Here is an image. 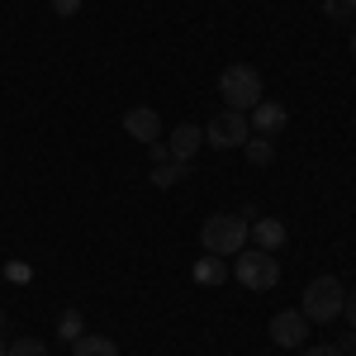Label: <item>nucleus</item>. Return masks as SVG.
<instances>
[{
  "label": "nucleus",
  "mask_w": 356,
  "mask_h": 356,
  "mask_svg": "<svg viewBox=\"0 0 356 356\" xmlns=\"http://www.w3.org/2000/svg\"><path fill=\"white\" fill-rule=\"evenodd\" d=\"M247 138H252V124H247V114H238V110H223V114H214V119L204 124V143L219 147V152L243 147Z\"/></svg>",
  "instance_id": "39448f33"
},
{
  "label": "nucleus",
  "mask_w": 356,
  "mask_h": 356,
  "mask_svg": "<svg viewBox=\"0 0 356 356\" xmlns=\"http://www.w3.org/2000/svg\"><path fill=\"white\" fill-rule=\"evenodd\" d=\"M352 57H356V29H352Z\"/></svg>",
  "instance_id": "5701e85b"
},
{
  "label": "nucleus",
  "mask_w": 356,
  "mask_h": 356,
  "mask_svg": "<svg viewBox=\"0 0 356 356\" xmlns=\"http://www.w3.org/2000/svg\"><path fill=\"white\" fill-rule=\"evenodd\" d=\"M219 95L228 110L247 114L252 105H261V72L257 67H247V62H233L228 72L219 76Z\"/></svg>",
  "instance_id": "20e7f679"
},
{
  "label": "nucleus",
  "mask_w": 356,
  "mask_h": 356,
  "mask_svg": "<svg viewBox=\"0 0 356 356\" xmlns=\"http://www.w3.org/2000/svg\"><path fill=\"white\" fill-rule=\"evenodd\" d=\"M233 280L252 290V295H266L280 285V261H275V252H261V247H243L238 257H233Z\"/></svg>",
  "instance_id": "f257e3e1"
},
{
  "label": "nucleus",
  "mask_w": 356,
  "mask_h": 356,
  "mask_svg": "<svg viewBox=\"0 0 356 356\" xmlns=\"http://www.w3.org/2000/svg\"><path fill=\"white\" fill-rule=\"evenodd\" d=\"M204 147V129L200 124H176L171 138H166V152H171V162H195V152Z\"/></svg>",
  "instance_id": "6e6552de"
},
{
  "label": "nucleus",
  "mask_w": 356,
  "mask_h": 356,
  "mask_svg": "<svg viewBox=\"0 0 356 356\" xmlns=\"http://www.w3.org/2000/svg\"><path fill=\"white\" fill-rule=\"evenodd\" d=\"M342 352H356V332H342Z\"/></svg>",
  "instance_id": "4be33fe9"
},
{
  "label": "nucleus",
  "mask_w": 356,
  "mask_h": 356,
  "mask_svg": "<svg viewBox=\"0 0 356 356\" xmlns=\"http://www.w3.org/2000/svg\"><path fill=\"white\" fill-rule=\"evenodd\" d=\"M323 15L332 24H352L356 19V0H323Z\"/></svg>",
  "instance_id": "dca6fc26"
},
{
  "label": "nucleus",
  "mask_w": 356,
  "mask_h": 356,
  "mask_svg": "<svg viewBox=\"0 0 356 356\" xmlns=\"http://www.w3.org/2000/svg\"><path fill=\"white\" fill-rule=\"evenodd\" d=\"M200 247L209 252V257H238L247 247V219H238V214H209L204 219V228H200Z\"/></svg>",
  "instance_id": "f03ea898"
},
{
  "label": "nucleus",
  "mask_w": 356,
  "mask_h": 356,
  "mask_svg": "<svg viewBox=\"0 0 356 356\" xmlns=\"http://www.w3.org/2000/svg\"><path fill=\"white\" fill-rule=\"evenodd\" d=\"M0 328H5V309H0Z\"/></svg>",
  "instance_id": "b1692460"
},
{
  "label": "nucleus",
  "mask_w": 356,
  "mask_h": 356,
  "mask_svg": "<svg viewBox=\"0 0 356 356\" xmlns=\"http://www.w3.org/2000/svg\"><path fill=\"white\" fill-rule=\"evenodd\" d=\"M72 356H119V347H114V337H100V332H81V337L72 342Z\"/></svg>",
  "instance_id": "9b49d317"
},
{
  "label": "nucleus",
  "mask_w": 356,
  "mask_h": 356,
  "mask_svg": "<svg viewBox=\"0 0 356 356\" xmlns=\"http://www.w3.org/2000/svg\"><path fill=\"white\" fill-rule=\"evenodd\" d=\"M191 275H195V285H223L228 280V261L223 257H200Z\"/></svg>",
  "instance_id": "f8f14e48"
},
{
  "label": "nucleus",
  "mask_w": 356,
  "mask_h": 356,
  "mask_svg": "<svg viewBox=\"0 0 356 356\" xmlns=\"http://www.w3.org/2000/svg\"><path fill=\"white\" fill-rule=\"evenodd\" d=\"M53 15H62V19L81 15V0H53Z\"/></svg>",
  "instance_id": "a211bd4d"
},
{
  "label": "nucleus",
  "mask_w": 356,
  "mask_h": 356,
  "mask_svg": "<svg viewBox=\"0 0 356 356\" xmlns=\"http://www.w3.org/2000/svg\"><path fill=\"white\" fill-rule=\"evenodd\" d=\"M304 332H309V318L300 309H280L271 318V342L275 347H304Z\"/></svg>",
  "instance_id": "423d86ee"
},
{
  "label": "nucleus",
  "mask_w": 356,
  "mask_h": 356,
  "mask_svg": "<svg viewBox=\"0 0 356 356\" xmlns=\"http://www.w3.org/2000/svg\"><path fill=\"white\" fill-rule=\"evenodd\" d=\"M124 134L134 138V143H157L162 138V114L152 110V105H134V110L124 114Z\"/></svg>",
  "instance_id": "0eeeda50"
},
{
  "label": "nucleus",
  "mask_w": 356,
  "mask_h": 356,
  "mask_svg": "<svg viewBox=\"0 0 356 356\" xmlns=\"http://www.w3.org/2000/svg\"><path fill=\"white\" fill-rule=\"evenodd\" d=\"M243 152H247V162H252V166H271L275 162V143H271V138H261V134L247 138Z\"/></svg>",
  "instance_id": "ddd939ff"
},
{
  "label": "nucleus",
  "mask_w": 356,
  "mask_h": 356,
  "mask_svg": "<svg viewBox=\"0 0 356 356\" xmlns=\"http://www.w3.org/2000/svg\"><path fill=\"white\" fill-rule=\"evenodd\" d=\"M5 356H48V347H43L38 337H15V342L5 347Z\"/></svg>",
  "instance_id": "f3484780"
},
{
  "label": "nucleus",
  "mask_w": 356,
  "mask_h": 356,
  "mask_svg": "<svg viewBox=\"0 0 356 356\" xmlns=\"http://www.w3.org/2000/svg\"><path fill=\"white\" fill-rule=\"evenodd\" d=\"M0 356H5V342H0Z\"/></svg>",
  "instance_id": "393cba45"
},
{
  "label": "nucleus",
  "mask_w": 356,
  "mask_h": 356,
  "mask_svg": "<svg viewBox=\"0 0 356 356\" xmlns=\"http://www.w3.org/2000/svg\"><path fill=\"white\" fill-rule=\"evenodd\" d=\"M147 152H152V166H157V162H171V152H166L162 138H157V143H147Z\"/></svg>",
  "instance_id": "6ab92c4d"
},
{
  "label": "nucleus",
  "mask_w": 356,
  "mask_h": 356,
  "mask_svg": "<svg viewBox=\"0 0 356 356\" xmlns=\"http://www.w3.org/2000/svg\"><path fill=\"white\" fill-rule=\"evenodd\" d=\"M252 134H261V138H275L285 124H290V110L285 105H275V100H261V105H252Z\"/></svg>",
  "instance_id": "1a4fd4ad"
},
{
  "label": "nucleus",
  "mask_w": 356,
  "mask_h": 356,
  "mask_svg": "<svg viewBox=\"0 0 356 356\" xmlns=\"http://www.w3.org/2000/svg\"><path fill=\"white\" fill-rule=\"evenodd\" d=\"M81 332H86V318L76 314V309H67V314L57 318V337H62V342H76Z\"/></svg>",
  "instance_id": "2eb2a0df"
},
{
  "label": "nucleus",
  "mask_w": 356,
  "mask_h": 356,
  "mask_svg": "<svg viewBox=\"0 0 356 356\" xmlns=\"http://www.w3.org/2000/svg\"><path fill=\"white\" fill-rule=\"evenodd\" d=\"M342 309H347V290H342V280H337V275H318V280H309V285H304L300 314L309 318V323H332Z\"/></svg>",
  "instance_id": "7ed1b4c3"
},
{
  "label": "nucleus",
  "mask_w": 356,
  "mask_h": 356,
  "mask_svg": "<svg viewBox=\"0 0 356 356\" xmlns=\"http://www.w3.org/2000/svg\"><path fill=\"white\" fill-rule=\"evenodd\" d=\"M347 318H352V332H356V290L347 295Z\"/></svg>",
  "instance_id": "412c9836"
},
{
  "label": "nucleus",
  "mask_w": 356,
  "mask_h": 356,
  "mask_svg": "<svg viewBox=\"0 0 356 356\" xmlns=\"http://www.w3.org/2000/svg\"><path fill=\"white\" fill-rule=\"evenodd\" d=\"M247 238L261 247V252H280L285 238H290V228H285L280 219H257V223H247Z\"/></svg>",
  "instance_id": "9d476101"
},
{
  "label": "nucleus",
  "mask_w": 356,
  "mask_h": 356,
  "mask_svg": "<svg viewBox=\"0 0 356 356\" xmlns=\"http://www.w3.org/2000/svg\"><path fill=\"white\" fill-rule=\"evenodd\" d=\"M304 356H347L342 347H304Z\"/></svg>",
  "instance_id": "aec40b11"
},
{
  "label": "nucleus",
  "mask_w": 356,
  "mask_h": 356,
  "mask_svg": "<svg viewBox=\"0 0 356 356\" xmlns=\"http://www.w3.org/2000/svg\"><path fill=\"white\" fill-rule=\"evenodd\" d=\"M186 171H191V162H157L152 166V186L157 191H171L176 181H186Z\"/></svg>",
  "instance_id": "4468645a"
}]
</instances>
